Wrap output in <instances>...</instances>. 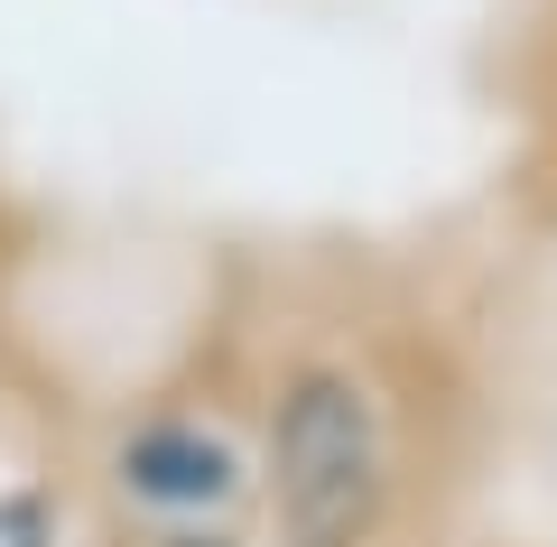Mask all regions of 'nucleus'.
Masks as SVG:
<instances>
[{
  "instance_id": "nucleus-4",
  "label": "nucleus",
  "mask_w": 557,
  "mask_h": 547,
  "mask_svg": "<svg viewBox=\"0 0 557 547\" xmlns=\"http://www.w3.org/2000/svg\"><path fill=\"white\" fill-rule=\"evenodd\" d=\"M139 547H251L242 529H177V538H139Z\"/></svg>"
},
{
  "instance_id": "nucleus-2",
  "label": "nucleus",
  "mask_w": 557,
  "mask_h": 547,
  "mask_svg": "<svg viewBox=\"0 0 557 547\" xmlns=\"http://www.w3.org/2000/svg\"><path fill=\"white\" fill-rule=\"evenodd\" d=\"M121 520H139V538H177V529H242V510L260 501L251 436L205 399H159L102 455Z\"/></svg>"
},
{
  "instance_id": "nucleus-1",
  "label": "nucleus",
  "mask_w": 557,
  "mask_h": 547,
  "mask_svg": "<svg viewBox=\"0 0 557 547\" xmlns=\"http://www.w3.org/2000/svg\"><path fill=\"white\" fill-rule=\"evenodd\" d=\"M251 473L270 547H381L409 492L391 381L354 344H298L260 381Z\"/></svg>"
},
{
  "instance_id": "nucleus-3",
  "label": "nucleus",
  "mask_w": 557,
  "mask_h": 547,
  "mask_svg": "<svg viewBox=\"0 0 557 547\" xmlns=\"http://www.w3.org/2000/svg\"><path fill=\"white\" fill-rule=\"evenodd\" d=\"M0 547H65V501L38 473H0Z\"/></svg>"
}]
</instances>
